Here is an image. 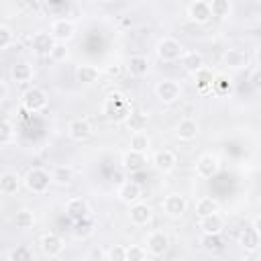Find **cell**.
Wrapping results in <instances>:
<instances>
[{
    "label": "cell",
    "instance_id": "obj_1",
    "mask_svg": "<svg viewBox=\"0 0 261 261\" xmlns=\"http://www.w3.org/2000/svg\"><path fill=\"white\" fill-rule=\"evenodd\" d=\"M102 112H104V116H106L110 122H124V120L130 118L133 108H130L128 98H126L122 92H110V94L106 96V100H104Z\"/></svg>",
    "mask_w": 261,
    "mask_h": 261
},
{
    "label": "cell",
    "instance_id": "obj_2",
    "mask_svg": "<svg viewBox=\"0 0 261 261\" xmlns=\"http://www.w3.org/2000/svg\"><path fill=\"white\" fill-rule=\"evenodd\" d=\"M24 186L33 194H45L49 190V186H51V173L45 171L43 167H33L24 175Z\"/></svg>",
    "mask_w": 261,
    "mask_h": 261
},
{
    "label": "cell",
    "instance_id": "obj_3",
    "mask_svg": "<svg viewBox=\"0 0 261 261\" xmlns=\"http://www.w3.org/2000/svg\"><path fill=\"white\" fill-rule=\"evenodd\" d=\"M20 104L29 112H41V110L47 108V94L37 86L27 88L22 92V96H20Z\"/></svg>",
    "mask_w": 261,
    "mask_h": 261
},
{
    "label": "cell",
    "instance_id": "obj_4",
    "mask_svg": "<svg viewBox=\"0 0 261 261\" xmlns=\"http://www.w3.org/2000/svg\"><path fill=\"white\" fill-rule=\"evenodd\" d=\"M184 55V45L173 37H163L157 43V57L161 61H177Z\"/></svg>",
    "mask_w": 261,
    "mask_h": 261
},
{
    "label": "cell",
    "instance_id": "obj_5",
    "mask_svg": "<svg viewBox=\"0 0 261 261\" xmlns=\"http://www.w3.org/2000/svg\"><path fill=\"white\" fill-rule=\"evenodd\" d=\"M73 33H75V24L69 18H55L51 22V27H49V35L55 39V43L69 41L73 37Z\"/></svg>",
    "mask_w": 261,
    "mask_h": 261
},
{
    "label": "cell",
    "instance_id": "obj_6",
    "mask_svg": "<svg viewBox=\"0 0 261 261\" xmlns=\"http://www.w3.org/2000/svg\"><path fill=\"white\" fill-rule=\"evenodd\" d=\"M116 196H118V200H120V202H124V204L133 206V204L141 202V198H143V188H141V184H137V181H130V179H128V181H122V184L118 186Z\"/></svg>",
    "mask_w": 261,
    "mask_h": 261
},
{
    "label": "cell",
    "instance_id": "obj_7",
    "mask_svg": "<svg viewBox=\"0 0 261 261\" xmlns=\"http://www.w3.org/2000/svg\"><path fill=\"white\" fill-rule=\"evenodd\" d=\"M145 245H147V247H145L147 253H151L153 257H159V255H163V253L167 251V247H169V237H167L163 230H153V232L147 234Z\"/></svg>",
    "mask_w": 261,
    "mask_h": 261
},
{
    "label": "cell",
    "instance_id": "obj_8",
    "mask_svg": "<svg viewBox=\"0 0 261 261\" xmlns=\"http://www.w3.org/2000/svg\"><path fill=\"white\" fill-rule=\"evenodd\" d=\"M155 92H157V98H159L163 104H171V102H175V100L181 96V88H179V84L173 82V80H163V82H159L157 88H155Z\"/></svg>",
    "mask_w": 261,
    "mask_h": 261
},
{
    "label": "cell",
    "instance_id": "obj_9",
    "mask_svg": "<svg viewBox=\"0 0 261 261\" xmlns=\"http://www.w3.org/2000/svg\"><path fill=\"white\" fill-rule=\"evenodd\" d=\"M218 171H220V161H218L214 155H202V157L196 161V173H198V177H202V179H210V177H214Z\"/></svg>",
    "mask_w": 261,
    "mask_h": 261
},
{
    "label": "cell",
    "instance_id": "obj_10",
    "mask_svg": "<svg viewBox=\"0 0 261 261\" xmlns=\"http://www.w3.org/2000/svg\"><path fill=\"white\" fill-rule=\"evenodd\" d=\"M161 206H163V212H165L167 216L179 218V216H184V212H186V208H188V202H186V198L179 196V194H169V196H165V200H163Z\"/></svg>",
    "mask_w": 261,
    "mask_h": 261
},
{
    "label": "cell",
    "instance_id": "obj_11",
    "mask_svg": "<svg viewBox=\"0 0 261 261\" xmlns=\"http://www.w3.org/2000/svg\"><path fill=\"white\" fill-rule=\"evenodd\" d=\"M65 249V243L59 234L55 232H47L41 237V251L47 255V257H59Z\"/></svg>",
    "mask_w": 261,
    "mask_h": 261
},
{
    "label": "cell",
    "instance_id": "obj_12",
    "mask_svg": "<svg viewBox=\"0 0 261 261\" xmlns=\"http://www.w3.org/2000/svg\"><path fill=\"white\" fill-rule=\"evenodd\" d=\"M188 16H190V20H194V22H198V24L208 22V20L212 18L208 2H206V0H194V2H190V4H188Z\"/></svg>",
    "mask_w": 261,
    "mask_h": 261
},
{
    "label": "cell",
    "instance_id": "obj_13",
    "mask_svg": "<svg viewBox=\"0 0 261 261\" xmlns=\"http://www.w3.org/2000/svg\"><path fill=\"white\" fill-rule=\"evenodd\" d=\"M65 214L71 218V220H82V218H88L90 216V206L84 198H69L65 202Z\"/></svg>",
    "mask_w": 261,
    "mask_h": 261
},
{
    "label": "cell",
    "instance_id": "obj_14",
    "mask_svg": "<svg viewBox=\"0 0 261 261\" xmlns=\"http://www.w3.org/2000/svg\"><path fill=\"white\" fill-rule=\"evenodd\" d=\"M151 216H153L151 206H147V204H143V202H137V204H133V206L128 208V220H130V224H135V226H145V224H149Z\"/></svg>",
    "mask_w": 261,
    "mask_h": 261
},
{
    "label": "cell",
    "instance_id": "obj_15",
    "mask_svg": "<svg viewBox=\"0 0 261 261\" xmlns=\"http://www.w3.org/2000/svg\"><path fill=\"white\" fill-rule=\"evenodd\" d=\"M222 63L230 69H243L249 65V55L243 49H226L222 55Z\"/></svg>",
    "mask_w": 261,
    "mask_h": 261
},
{
    "label": "cell",
    "instance_id": "obj_16",
    "mask_svg": "<svg viewBox=\"0 0 261 261\" xmlns=\"http://www.w3.org/2000/svg\"><path fill=\"white\" fill-rule=\"evenodd\" d=\"M67 135H69V139H73V141H86V139L92 135V124H90L86 118H73V120L67 124Z\"/></svg>",
    "mask_w": 261,
    "mask_h": 261
},
{
    "label": "cell",
    "instance_id": "obj_17",
    "mask_svg": "<svg viewBox=\"0 0 261 261\" xmlns=\"http://www.w3.org/2000/svg\"><path fill=\"white\" fill-rule=\"evenodd\" d=\"M175 163H177V157H175V153L169 151V149H161V151H157V153L153 155V165H155L157 171L167 173V171H171V169L175 167Z\"/></svg>",
    "mask_w": 261,
    "mask_h": 261
},
{
    "label": "cell",
    "instance_id": "obj_18",
    "mask_svg": "<svg viewBox=\"0 0 261 261\" xmlns=\"http://www.w3.org/2000/svg\"><path fill=\"white\" fill-rule=\"evenodd\" d=\"M200 133V126L194 118H181L177 122V128H175V137L179 141H194Z\"/></svg>",
    "mask_w": 261,
    "mask_h": 261
},
{
    "label": "cell",
    "instance_id": "obj_19",
    "mask_svg": "<svg viewBox=\"0 0 261 261\" xmlns=\"http://www.w3.org/2000/svg\"><path fill=\"white\" fill-rule=\"evenodd\" d=\"M198 228L204 232V234H220L222 228H224V220L222 216L216 212V214H210V216H204L198 220Z\"/></svg>",
    "mask_w": 261,
    "mask_h": 261
},
{
    "label": "cell",
    "instance_id": "obj_20",
    "mask_svg": "<svg viewBox=\"0 0 261 261\" xmlns=\"http://www.w3.org/2000/svg\"><path fill=\"white\" fill-rule=\"evenodd\" d=\"M241 247L247 249V251H255L259 249V218H255L253 226H247L243 232H241Z\"/></svg>",
    "mask_w": 261,
    "mask_h": 261
},
{
    "label": "cell",
    "instance_id": "obj_21",
    "mask_svg": "<svg viewBox=\"0 0 261 261\" xmlns=\"http://www.w3.org/2000/svg\"><path fill=\"white\" fill-rule=\"evenodd\" d=\"M55 45V39L49 33H35L31 39V47L37 55H49Z\"/></svg>",
    "mask_w": 261,
    "mask_h": 261
},
{
    "label": "cell",
    "instance_id": "obj_22",
    "mask_svg": "<svg viewBox=\"0 0 261 261\" xmlns=\"http://www.w3.org/2000/svg\"><path fill=\"white\" fill-rule=\"evenodd\" d=\"M98 77H100V69L96 65H92V63H82V65L75 67V80L80 84H84V86L96 84Z\"/></svg>",
    "mask_w": 261,
    "mask_h": 261
},
{
    "label": "cell",
    "instance_id": "obj_23",
    "mask_svg": "<svg viewBox=\"0 0 261 261\" xmlns=\"http://www.w3.org/2000/svg\"><path fill=\"white\" fill-rule=\"evenodd\" d=\"M145 163H147L145 153H139V151H130V149H128V151L122 155V167H124L126 171H130V173L141 171V169L145 167Z\"/></svg>",
    "mask_w": 261,
    "mask_h": 261
},
{
    "label": "cell",
    "instance_id": "obj_24",
    "mask_svg": "<svg viewBox=\"0 0 261 261\" xmlns=\"http://www.w3.org/2000/svg\"><path fill=\"white\" fill-rule=\"evenodd\" d=\"M10 75H12V80L16 84H29L33 80V75H35V69H33V65L29 61H18V63L12 65Z\"/></svg>",
    "mask_w": 261,
    "mask_h": 261
},
{
    "label": "cell",
    "instance_id": "obj_25",
    "mask_svg": "<svg viewBox=\"0 0 261 261\" xmlns=\"http://www.w3.org/2000/svg\"><path fill=\"white\" fill-rule=\"evenodd\" d=\"M181 65H184V69H188L190 73H196V71H200L202 67H206V65H204V57H202V53H198V51H184V55H181Z\"/></svg>",
    "mask_w": 261,
    "mask_h": 261
},
{
    "label": "cell",
    "instance_id": "obj_26",
    "mask_svg": "<svg viewBox=\"0 0 261 261\" xmlns=\"http://www.w3.org/2000/svg\"><path fill=\"white\" fill-rule=\"evenodd\" d=\"M18 188H20V177H18L16 173L4 171V173L0 175V192H2V194L12 196V194L18 192Z\"/></svg>",
    "mask_w": 261,
    "mask_h": 261
},
{
    "label": "cell",
    "instance_id": "obj_27",
    "mask_svg": "<svg viewBox=\"0 0 261 261\" xmlns=\"http://www.w3.org/2000/svg\"><path fill=\"white\" fill-rule=\"evenodd\" d=\"M126 67H128L130 75L143 77V75H147V71H149V59H147L145 55H133V57L128 59Z\"/></svg>",
    "mask_w": 261,
    "mask_h": 261
},
{
    "label": "cell",
    "instance_id": "obj_28",
    "mask_svg": "<svg viewBox=\"0 0 261 261\" xmlns=\"http://www.w3.org/2000/svg\"><path fill=\"white\" fill-rule=\"evenodd\" d=\"M218 208H220L218 200H214V198H210V196H202V198L196 202V214H198L200 218L210 216V214H216Z\"/></svg>",
    "mask_w": 261,
    "mask_h": 261
},
{
    "label": "cell",
    "instance_id": "obj_29",
    "mask_svg": "<svg viewBox=\"0 0 261 261\" xmlns=\"http://www.w3.org/2000/svg\"><path fill=\"white\" fill-rule=\"evenodd\" d=\"M194 80H196V86L200 92H212V84H214V73L208 69V67H202L200 71L194 73Z\"/></svg>",
    "mask_w": 261,
    "mask_h": 261
},
{
    "label": "cell",
    "instance_id": "obj_30",
    "mask_svg": "<svg viewBox=\"0 0 261 261\" xmlns=\"http://www.w3.org/2000/svg\"><path fill=\"white\" fill-rule=\"evenodd\" d=\"M71 177H73V171H71V167H67V165H57V167L51 171V184H57V186H67V184H71Z\"/></svg>",
    "mask_w": 261,
    "mask_h": 261
},
{
    "label": "cell",
    "instance_id": "obj_31",
    "mask_svg": "<svg viewBox=\"0 0 261 261\" xmlns=\"http://www.w3.org/2000/svg\"><path fill=\"white\" fill-rule=\"evenodd\" d=\"M14 224H16V228H20V230H29V228H33V224H35V214H33L31 210L22 208V210H18V212L14 214Z\"/></svg>",
    "mask_w": 261,
    "mask_h": 261
},
{
    "label": "cell",
    "instance_id": "obj_32",
    "mask_svg": "<svg viewBox=\"0 0 261 261\" xmlns=\"http://www.w3.org/2000/svg\"><path fill=\"white\" fill-rule=\"evenodd\" d=\"M208 6H210V14L216 18H224L232 10V4L228 0H212V2H208Z\"/></svg>",
    "mask_w": 261,
    "mask_h": 261
},
{
    "label": "cell",
    "instance_id": "obj_33",
    "mask_svg": "<svg viewBox=\"0 0 261 261\" xmlns=\"http://www.w3.org/2000/svg\"><path fill=\"white\" fill-rule=\"evenodd\" d=\"M147 149H149V135L143 133V130H135L130 135V151L145 153Z\"/></svg>",
    "mask_w": 261,
    "mask_h": 261
},
{
    "label": "cell",
    "instance_id": "obj_34",
    "mask_svg": "<svg viewBox=\"0 0 261 261\" xmlns=\"http://www.w3.org/2000/svg\"><path fill=\"white\" fill-rule=\"evenodd\" d=\"M202 247L210 253H216V251H222L224 249V241L220 234H204L202 237Z\"/></svg>",
    "mask_w": 261,
    "mask_h": 261
},
{
    "label": "cell",
    "instance_id": "obj_35",
    "mask_svg": "<svg viewBox=\"0 0 261 261\" xmlns=\"http://www.w3.org/2000/svg\"><path fill=\"white\" fill-rule=\"evenodd\" d=\"M92 232H94V222H92V218H90V216H88V218L77 220V222H75V226H73V234H75V237L86 239V237H90Z\"/></svg>",
    "mask_w": 261,
    "mask_h": 261
},
{
    "label": "cell",
    "instance_id": "obj_36",
    "mask_svg": "<svg viewBox=\"0 0 261 261\" xmlns=\"http://www.w3.org/2000/svg\"><path fill=\"white\" fill-rule=\"evenodd\" d=\"M8 261H33V253L29 247L18 245L8 253Z\"/></svg>",
    "mask_w": 261,
    "mask_h": 261
},
{
    "label": "cell",
    "instance_id": "obj_37",
    "mask_svg": "<svg viewBox=\"0 0 261 261\" xmlns=\"http://www.w3.org/2000/svg\"><path fill=\"white\" fill-rule=\"evenodd\" d=\"M126 251V261H145L147 259V251L143 245H128L124 247Z\"/></svg>",
    "mask_w": 261,
    "mask_h": 261
},
{
    "label": "cell",
    "instance_id": "obj_38",
    "mask_svg": "<svg viewBox=\"0 0 261 261\" xmlns=\"http://www.w3.org/2000/svg\"><path fill=\"white\" fill-rule=\"evenodd\" d=\"M12 135H14V126L8 120L0 118V145H6L12 139Z\"/></svg>",
    "mask_w": 261,
    "mask_h": 261
},
{
    "label": "cell",
    "instance_id": "obj_39",
    "mask_svg": "<svg viewBox=\"0 0 261 261\" xmlns=\"http://www.w3.org/2000/svg\"><path fill=\"white\" fill-rule=\"evenodd\" d=\"M12 43H14V33L8 27L0 24V51L2 49H8Z\"/></svg>",
    "mask_w": 261,
    "mask_h": 261
},
{
    "label": "cell",
    "instance_id": "obj_40",
    "mask_svg": "<svg viewBox=\"0 0 261 261\" xmlns=\"http://www.w3.org/2000/svg\"><path fill=\"white\" fill-rule=\"evenodd\" d=\"M106 257H108V261H126V251L122 245H112L108 249Z\"/></svg>",
    "mask_w": 261,
    "mask_h": 261
},
{
    "label": "cell",
    "instance_id": "obj_41",
    "mask_svg": "<svg viewBox=\"0 0 261 261\" xmlns=\"http://www.w3.org/2000/svg\"><path fill=\"white\" fill-rule=\"evenodd\" d=\"M67 47H65V43H55L53 45V49H51V53H49V57L53 59V61H63V59H67Z\"/></svg>",
    "mask_w": 261,
    "mask_h": 261
},
{
    "label": "cell",
    "instance_id": "obj_42",
    "mask_svg": "<svg viewBox=\"0 0 261 261\" xmlns=\"http://www.w3.org/2000/svg\"><path fill=\"white\" fill-rule=\"evenodd\" d=\"M120 71H122V65H120V63H108L106 69H104V73H106L108 77H118Z\"/></svg>",
    "mask_w": 261,
    "mask_h": 261
},
{
    "label": "cell",
    "instance_id": "obj_43",
    "mask_svg": "<svg viewBox=\"0 0 261 261\" xmlns=\"http://www.w3.org/2000/svg\"><path fill=\"white\" fill-rule=\"evenodd\" d=\"M251 86H253L255 90L261 88V71H259V69H253V73H251Z\"/></svg>",
    "mask_w": 261,
    "mask_h": 261
},
{
    "label": "cell",
    "instance_id": "obj_44",
    "mask_svg": "<svg viewBox=\"0 0 261 261\" xmlns=\"http://www.w3.org/2000/svg\"><path fill=\"white\" fill-rule=\"evenodd\" d=\"M6 94H8V90H6V86H4L2 82H0V102H2L4 98H6Z\"/></svg>",
    "mask_w": 261,
    "mask_h": 261
}]
</instances>
